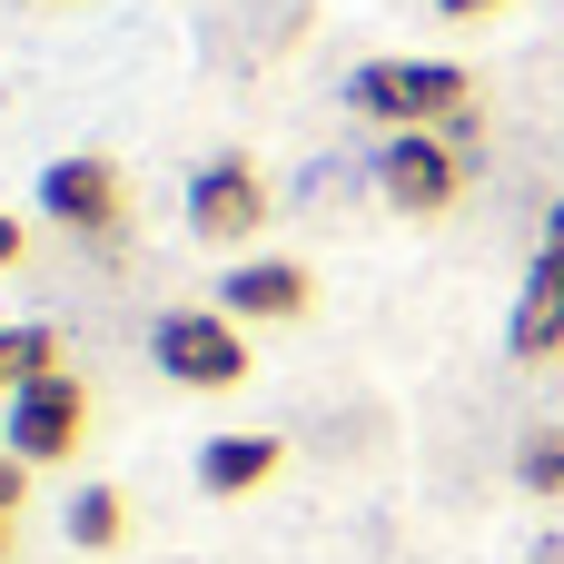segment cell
<instances>
[{"instance_id":"obj_1","label":"cell","mask_w":564,"mask_h":564,"mask_svg":"<svg viewBox=\"0 0 564 564\" xmlns=\"http://www.w3.org/2000/svg\"><path fill=\"white\" fill-rule=\"evenodd\" d=\"M149 367L188 397H228V387H248V327L218 297L208 307H159L149 317Z\"/></svg>"},{"instance_id":"obj_2","label":"cell","mask_w":564,"mask_h":564,"mask_svg":"<svg viewBox=\"0 0 564 564\" xmlns=\"http://www.w3.org/2000/svg\"><path fill=\"white\" fill-rule=\"evenodd\" d=\"M466 99H476V79L456 59H367L347 79V109L377 119L387 139L397 129H446V119H466Z\"/></svg>"},{"instance_id":"obj_3","label":"cell","mask_w":564,"mask_h":564,"mask_svg":"<svg viewBox=\"0 0 564 564\" xmlns=\"http://www.w3.org/2000/svg\"><path fill=\"white\" fill-rule=\"evenodd\" d=\"M377 198H387L397 218H446V208L466 198V149H456L446 129H397V139L377 149Z\"/></svg>"},{"instance_id":"obj_4","label":"cell","mask_w":564,"mask_h":564,"mask_svg":"<svg viewBox=\"0 0 564 564\" xmlns=\"http://www.w3.org/2000/svg\"><path fill=\"white\" fill-rule=\"evenodd\" d=\"M79 436H89V387H79L69 367L40 377V387H20V397H0V456H20V466H69Z\"/></svg>"},{"instance_id":"obj_5","label":"cell","mask_w":564,"mask_h":564,"mask_svg":"<svg viewBox=\"0 0 564 564\" xmlns=\"http://www.w3.org/2000/svg\"><path fill=\"white\" fill-rule=\"evenodd\" d=\"M40 218L69 228V238H119V228H129V178H119L99 149L50 159V169H40Z\"/></svg>"},{"instance_id":"obj_6","label":"cell","mask_w":564,"mask_h":564,"mask_svg":"<svg viewBox=\"0 0 564 564\" xmlns=\"http://www.w3.org/2000/svg\"><path fill=\"white\" fill-rule=\"evenodd\" d=\"M188 228L208 238V248H248L258 228H268V178H258V159H208L198 178H188Z\"/></svg>"},{"instance_id":"obj_7","label":"cell","mask_w":564,"mask_h":564,"mask_svg":"<svg viewBox=\"0 0 564 564\" xmlns=\"http://www.w3.org/2000/svg\"><path fill=\"white\" fill-rule=\"evenodd\" d=\"M218 307H228L238 327H288V317L317 307V278H307L297 258H238V268L218 278Z\"/></svg>"},{"instance_id":"obj_8","label":"cell","mask_w":564,"mask_h":564,"mask_svg":"<svg viewBox=\"0 0 564 564\" xmlns=\"http://www.w3.org/2000/svg\"><path fill=\"white\" fill-rule=\"evenodd\" d=\"M516 357H564V248H535L525 288H516V327H506Z\"/></svg>"},{"instance_id":"obj_9","label":"cell","mask_w":564,"mask_h":564,"mask_svg":"<svg viewBox=\"0 0 564 564\" xmlns=\"http://www.w3.org/2000/svg\"><path fill=\"white\" fill-rule=\"evenodd\" d=\"M278 466H288L278 436H208V446H198V486H208V496H258Z\"/></svg>"},{"instance_id":"obj_10","label":"cell","mask_w":564,"mask_h":564,"mask_svg":"<svg viewBox=\"0 0 564 564\" xmlns=\"http://www.w3.org/2000/svg\"><path fill=\"white\" fill-rule=\"evenodd\" d=\"M69 545L79 555H119L129 545V496L119 486H79L69 496Z\"/></svg>"},{"instance_id":"obj_11","label":"cell","mask_w":564,"mask_h":564,"mask_svg":"<svg viewBox=\"0 0 564 564\" xmlns=\"http://www.w3.org/2000/svg\"><path fill=\"white\" fill-rule=\"evenodd\" d=\"M516 466H525V486H535V496H564V436H525V456H516Z\"/></svg>"},{"instance_id":"obj_12","label":"cell","mask_w":564,"mask_h":564,"mask_svg":"<svg viewBox=\"0 0 564 564\" xmlns=\"http://www.w3.org/2000/svg\"><path fill=\"white\" fill-rule=\"evenodd\" d=\"M20 486H30V466H20V456H0V516L20 506Z\"/></svg>"},{"instance_id":"obj_13","label":"cell","mask_w":564,"mask_h":564,"mask_svg":"<svg viewBox=\"0 0 564 564\" xmlns=\"http://www.w3.org/2000/svg\"><path fill=\"white\" fill-rule=\"evenodd\" d=\"M20 248H30V228H20V218L0 208V268H20Z\"/></svg>"},{"instance_id":"obj_14","label":"cell","mask_w":564,"mask_h":564,"mask_svg":"<svg viewBox=\"0 0 564 564\" xmlns=\"http://www.w3.org/2000/svg\"><path fill=\"white\" fill-rule=\"evenodd\" d=\"M0 397H20V347H10V327H0Z\"/></svg>"},{"instance_id":"obj_15","label":"cell","mask_w":564,"mask_h":564,"mask_svg":"<svg viewBox=\"0 0 564 564\" xmlns=\"http://www.w3.org/2000/svg\"><path fill=\"white\" fill-rule=\"evenodd\" d=\"M436 10H446V20H496L506 0H436Z\"/></svg>"},{"instance_id":"obj_16","label":"cell","mask_w":564,"mask_h":564,"mask_svg":"<svg viewBox=\"0 0 564 564\" xmlns=\"http://www.w3.org/2000/svg\"><path fill=\"white\" fill-rule=\"evenodd\" d=\"M0 555H10V516H0Z\"/></svg>"}]
</instances>
